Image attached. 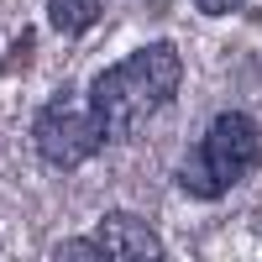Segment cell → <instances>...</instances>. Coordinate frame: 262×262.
Segmentation results:
<instances>
[{"mask_svg":"<svg viewBox=\"0 0 262 262\" xmlns=\"http://www.w3.org/2000/svg\"><path fill=\"white\" fill-rule=\"evenodd\" d=\"M252 168H257V126L242 111H226V116L210 121V131L200 137V147H194V158L179 168V184L194 200H221Z\"/></svg>","mask_w":262,"mask_h":262,"instance_id":"2","label":"cell"},{"mask_svg":"<svg viewBox=\"0 0 262 262\" xmlns=\"http://www.w3.org/2000/svg\"><path fill=\"white\" fill-rule=\"evenodd\" d=\"M95 247H100V257H111V262H158L163 257L158 231H152L147 221H137V215H126V210H116V215L100 221Z\"/></svg>","mask_w":262,"mask_h":262,"instance_id":"4","label":"cell"},{"mask_svg":"<svg viewBox=\"0 0 262 262\" xmlns=\"http://www.w3.org/2000/svg\"><path fill=\"white\" fill-rule=\"evenodd\" d=\"M105 11V0H48V21L63 32V37H79V32H90L95 21Z\"/></svg>","mask_w":262,"mask_h":262,"instance_id":"5","label":"cell"},{"mask_svg":"<svg viewBox=\"0 0 262 262\" xmlns=\"http://www.w3.org/2000/svg\"><path fill=\"white\" fill-rule=\"evenodd\" d=\"M194 6H200L205 16H226V11H236V6H242V0H194Z\"/></svg>","mask_w":262,"mask_h":262,"instance_id":"6","label":"cell"},{"mask_svg":"<svg viewBox=\"0 0 262 262\" xmlns=\"http://www.w3.org/2000/svg\"><path fill=\"white\" fill-rule=\"evenodd\" d=\"M105 147V126L90 105V90H58L37 116V152L53 168H79Z\"/></svg>","mask_w":262,"mask_h":262,"instance_id":"3","label":"cell"},{"mask_svg":"<svg viewBox=\"0 0 262 262\" xmlns=\"http://www.w3.org/2000/svg\"><path fill=\"white\" fill-rule=\"evenodd\" d=\"M179 79H184V58H179V48H168V42H147V48H137L126 63L105 69L90 84V105H95V116L105 126V147L137 137V131L179 95Z\"/></svg>","mask_w":262,"mask_h":262,"instance_id":"1","label":"cell"}]
</instances>
